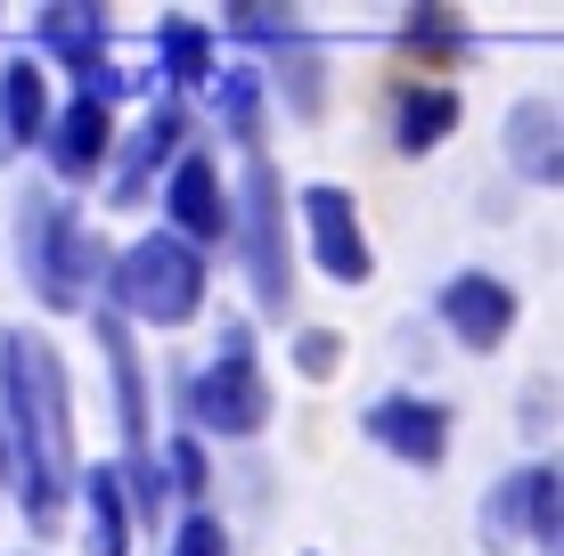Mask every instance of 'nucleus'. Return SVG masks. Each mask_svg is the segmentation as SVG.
<instances>
[{
  "label": "nucleus",
  "instance_id": "f257e3e1",
  "mask_svg": "<svg viewBox=\"0 0 564 556\" xmlns=\"http://www.w3.org/2000/svg\"><path fill=\"white\" fill-rule=\"evenodd\" d=\"M0 426H9V475L25 500V524L57 532L74 491V410L50 336H0Z\"/></svg>",
  "mask_w": 564,
  "mask_h": 556
},
{
  "label": "nucleus",
  "instance_id": "f03ea898",
  "mask_svg": "<svg viewBox=\"0 0 564 556\" xmlns=\"http://www.w3.org/2000/svg\"><path fill=\"white\" fill-rule=\"evenodd\" d=\"M205 312V262L197 246H181L172 229L131 238L115 254V319H140V328H181Z\"/></svg>",
  "mask_w": 564,
  "mask_h": 556
},
{
  "label": "nucleus",
  "instance_id": "7ed1b4c3",
  "mask_svg": "<svg viewBox=\"0 0 564 556\" xmlns=\"http://www.w3.org/2000/svg\"><path fill=\"white\" fill-rule=\"evenodd\" d=\"M17 262H25L33 295H42L50 312H83L90 303L99 246H90V229L74 221L50 188H25V197H17Z\"/></svg>",
  "mask_w": 564,
  "mask_h": 556
},
{
  "label": "nucleus",
  "instance_id": "20e7f679",
  "mask_svg": "<svg viewBox=\"0 0 564 556\" xmlns=\"http://www.w3.org/2000/svg\"><path fill=\"white\" fill-rule=\"evenodd\" d=\"M188 410H197V426L221 434V443H246V434L270 426V377L254 369V352H246V328H221V360L188 385Z\"/></svg>",
  "mask_w": 564,
  "mask_h": 556
},
{
  "label": "nucleus",
  "instance_id": "39448f33",
  "mask_svg": "<svg viewBox=\"0 0 564 556\" xmlns=\"http://www.w3.org/2000/svg\"><path fill=\"white\" fill-rule=\"evenodd\" d=\"M295 205H303L311 254H319V271H327V279H336V286H368V279H377V254H368V229H360L352 188H327V181H311Z\"/></svg>",
  "mask_w": 564,
  "mask_h": 556
},
{
  "label": "nucleus",
  "instance_id": "423d86ee",
  "mask_svg": "<svg viewBox=\"0 0 564 556\" xmlns=\"http://www.w3.org/2000/svg\"><path fill=\"white\" fill-rule=\"evenodd\" d=\"M246 262H254V295L262 312H286V197H279V172L262 156L246 164Z\"/></svg>",
  "mask_w": 564,
  "mask_h": 556
},
{
  "label": "nucleus",
  "instance_id": "0eeeda50",
  "mask_svg": "<svg viewBox=\"0 0 564 556\" xmlns=\"http://www.w3.org/2000/svg\"><path fill=\"white\" fill-rule=\"evenodd\" d=\"M360 426H368V443H377V450H393L401 467H417V475L442 467V450H451V410H442V401H417V393L368 401Z\"/></svg>",
  "mask_w": 564,
  "mask_h": 556
},
{
  "label": "nucleus",
  "instance_id": "6e6552de",
  "mask_svg": "<svg viewBox=\"0 0 564 556\" xmlns=\"http://www.w3.org/2000/svg\"><path fill=\"white\" fill-rule=\"evenodd\" d=\"M442 328H451L458 344H475V352L508 344V328H516V295H508V279H491V271H458L451 286H442Z\"/></svg>",
  "mask_w": 564,
  "mask_h": 556
},
{
  "label": "nucleus",
  "instance_id": "1a4fd4ad",
  "mask_svg": "<svg viewBox=\"0 0 564 556\" xmlns=\"http://www.w3.org/2000/svg\"><path fill=\"white\" fill-rule=\"evenodd\" d=\"M164 214H172V238L197 246V238H229V197H221V172L205 156H181L172 164V188H164Z\"/></svg>",
  "mask_w": 564,
  "mask_h": 556
},
{
  "label": "nucleus",
  "instance_id": "9d476101",
  "mask_svg": "<svg viewBox=\"0 0 564 556\" xmlns=\"http://www.w3.org/2000/svg\"><path fill=\"white\" fill-rule=\"evenodd\" d=\"M50 164H57V181H90L107 156H115V123H107V99H74L66 115H50Z\"/></svg>",
  "mask_w": 564,
  "mask_h": 556
},
{
  "label": "nucleus",
  "instance_id": "9b49d317",
  "mask_svg": "<svg viewBox=\"0 0 564 556\" xmlns=\"http://www.w3.org/2000/svg\"><path fill=\"white\" fill-rule=\"evenodd\" d=\"M50 131V74L42 57H9L0 66V156H25Z\"/></svg>",
  "mask_w": 564,
  "mask_h": 556
},
{
  "label": "nucleus",
  "instance_id": "f8f14e48",
  "mask_svg": "<svg viewBox=\"0 0 564 556\" xmlns=\"http://www.w3.org/2000/svg\"><path fill=\"white\" fill-rule=\"evenodd\" d=\"M508 164L523 172V181L556 188V107L549 99H523L508 115Z\"/></svg>",
  "mask_w": 564,
  "mask_h": 556
},
{
  "label": "nucleus",
  "instance_id": "ddd939ff",
  "mask_svg": "<svg viewBox=\"0 0 564 556\" xmlns=\"http://www.w3.org/2000/svg\"><path fill=\"white\" fill-rule=\"evenodd\" d=\"M83 524H90V556H131V508H123V475L115 467L83 475Z\"/></svg>",
  "mask_w": 564,
  "mask_h": 556
},
{
  "label": "nucleus",
  "instance_id": "4468645a",
  "mask_svg": "<svg viewBox=\"0 0 564 556\" xmlns=\"http://www.w3.org/2000/svg\"><path fill=\"white\" fill-rule=\"evenodd\" d=\"M181 131H188V115L164 99V107H155L140 131H131V156H123V172H115V197H140V181H148V172L181 156Z\"/></svg>",
  "mask_w": 564,
  "mask_h": 556
},
{
  "label": "nucleus",
  "instance_id": "2eb2a0df",
  "mask_svg": "<svg viewBox=\"0 0 564 556\" xmlns=\"http://www.w3.org/2000/svg\"><path fill=\"white\" fill-rule=\"evenodd\" d=\"M451 131H458V90H442V83L410 90V99H401V115H393L401 156H425V148H434V140H451Z\"/></svg>",
  "mask_w": 564,
  "mask_h": 556
},
{
  "label": "nucleus",
  "instance_id": "dca6fc26",
  "mask_svg": "<svg viewBox=\"0 0 564 556\" xmlns=\"http://www.w3.org/2000/svg\"><path fill=\"white\" fill-rule=\"evenodd\" d=\"M213 107H221V123H229V140H238V148L262 140V74L254 66L213 74Z\"/></svg>",
  "mask_w": 564,
  "mask_h": 556
},
{
  "label": "nucleus",
  "instance_id": "f3484780",
  "mask_svg": "<svg viewBox=\"0 0 564 556\" xmlns=\"http://www.w3.org/2000/svg\"><path fill=\"white\" fill-rule=\"evenodd\" d=\"M516 541H532V483L523 475H508L482 508V548H516Z\"/></svg>",
  "mask_w": 564,
  "mask_h": 556
},
{
  "label": "nucleus",
  "instance_id": "a211bd4d",
  "mask_svg": "<svg viewBox=\"0 0 564 556\" xmlns=\"http://www.w3.org/2000/svg\"><path fill=\"white\" fill-rule=\"evenodd\" d=\"M164 74L172 83H213V33L205 25H164Z\"/></svg>",
  "mask_w": 564,
  "mask_h": 556
},
{
  "label": "nucleus",
  "instance_id": "6ab92c4d",
  "mask_svg": "<svg viewBox=\"0 0 564 556\" xmlns=\"http://www.w3.org/2000/svg\"><path fill=\"white\" fill-rule=\"evenodd\" d=\"M523 483H532V541L556 548V467H523Z\"/></svg>",
  "mask_w": 564,
  "mask_h": 556
},
{
  "label": "nucleus",
  "instance_id": "aec40b11",
  "mask_svg": "<svg viewBox=\"0 0 564 556\" xmlns=\"http://www.w3.org/2000/svg\"><path fill=\"white\" fill-rule=\"evenodd\" d=\"M336 360H344V336H327V328H311V336L295 344V369H303V377H336Z\"/></svg>",
  "mask_w": 564,
  "mask_h": 556
},
{
  "label": "nucleus",
  "instance_id": "412c9836",
  "mask_svg": "<svg viewBox=\"0 0 564 556\" xmlns=\"http://www.w3.org/2000/svg\"><path fill=\"white\" fill-rule=\"evenodd\" d=\"M172 556H229V532L213 524V515H188V524H181V548H172Z\"/></svg>",
  "mask_w": 564,
  "mask_h": 556
},
{
  "label": "nucleus",
  "instance_id": "4be33fe9",
  "mask_svg": "<svg viewBox=\"0 0 564 556\" xmlns=\"http://www.w3.org/2000/svg\"><path fill=\"white\" fill-rule=\"evenodd\" d=\"M164 467H172V483H181V491H205V450L197 443H172Z\"/></svg>",
  "mask_w": 564,
  "mask_h": 556
}]
</instances>
